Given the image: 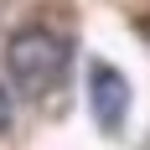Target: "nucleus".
<instances>
[{
	"label": "nucleus",
	"mask_w": 150,
	"mask_h": 150,
	"mask_svg": "<svg viewBox=\"0 0 150 150\" xmlns=\"http://www.w3.org/2000/svg\"><path fill=\"white\" fill-rule=\"evenodd\" d=\"M88 109H93V124L104 135H119L124 129V114H129V78L114 67V62H93L88 67Z\"/></svg>",
	"instance_id": "obj_2"
},
{
	"label": "nucleus",
	"mask_w": 150,
	"mask_h": 150,
	"mask_svg": "<svg viewBox=\"0 0 150 150\" xmlns=\"http://www.w3.org/2000/svg\"><path fill=\"white\" fill-rule=\"evenodd\" d=\"M67 62H73V47H67V36H57V31L47 26H26L16 31L11 47H5V67H11L16 88L31 93V98H42V93H52L67 78Z\"/></svg>",
	"instance_id": "obj_1"
},
{
	"label": "nucleus",
	"mask_w": 150,
	"mask_h": 150,
	"mask_svg": "<svg viewBox=\"0 0 150 150\" xmlns=\"http://www.w3.org/2000/svg\"><path fill=\"white\" fill-rule=\"evenodd\" d=\"M5 124H11V98H5V88H0V135H5Z\"/></svg>",
	"instance_id": "obj_3"
}]
</instances>
